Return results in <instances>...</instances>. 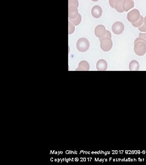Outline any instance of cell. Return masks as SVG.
<instances>
[{
	"instance_id": "obj_1",
	"label": "cell",
	"mask_w": 146,
	"mask_h": 165,
	"mask_svg": "<svg viewBox=\"0 0 146 165\" xmlns=\"http://www.w3.org/2000/svg\"><path fill=\"white\" fill-rule=\"evenodd\" d=\"M99 40L100 42V48L104 52H107L111 50L113 47V41L111 33L109 31H107L105 36L99 39Z\"/></svg>"
},
{
	"instance_id": "obj_2",
	"label": "cell",
	"mask_w": 146,
	"mask_h": 165,
	"mask_svg": "<svg viewBox=\"0 0 146 165\" xmlns=\"http://www.w3.org/2000/svg\"><path fill=\"white\" fill-rule=\"evenodd\" d=\"M134 52L138 56H144L146 53V41L139 37L134 42Z\"/></svg>"
},
{
	"instance_id": "obj_3",
	"label": "cell",
	"mask_w": 146,
	"mask_h": 165,
	"mask_svg": "<svg viewBox=\"0 0 146 165\" xmlns=\"http://www.w3.org/2000/svg\"><path fill=\"white\" fill-rule=\"evenodd\" d=\"M76 47L78 51L80 52H85L89 48V42L86 38H80L76 43Z\"/></svg>"
},
{
	"instance_id": "obj_4",
	"label": "cell",
	"mask_w": 146,
	"mask_h": 165,
	"mask_svg": "<svg viewBox=\"0 0 146 165\" xmlns=\"http://www.w3.org/2000/svg\"><path fill=\"white\" fill-rule=\"evenodd\" d=\"M141 17L140 12L138 9H133L127 14V20L132 23L137 22Z\"/></svg>"
},
{
	"instance_id": "obj_5",
	"label": "cell",
	"mask_w": 146,
	"mask_h": 165,
	"mask_svg": "<svg viewBox=\"0 0 146 165\" xmlns=\"http://www.w3.org/2000/svg\"><path fill=\"white\" fill-rule=\"evenodd\" d=\"M124 30V25L121 21H116L112 26V31L115 34L119 35L123 33Z\"/></svg>"
},
{
	"instance_id": "obj_6",
	"label": "cell",
	"mask_w": 146,
	"mask_h": 165,
	"mask_svg": "<svg viewBox=\"0 0 146 165\" xmlns=\"http://www.w3.org/2000/svg\"><path fill=\"white\" fill-rule=\"evenodd\" d=\"M107 33V30L105 27L102 25H99L96 26L94 29V33L96 37H99V39L104 37Z\"/></svg>"
},
{
	"instance_id": "obj_7",
	"label": "cell",
	"mask_w": 146,
	"mask_h": 165,
	"mask_svg": "<svg viewBox=\"0 0 146 165\" xmlns=\"http://www.w3.org/2000/svg\"><path fill=\"white\" fill-rule=\"evenodd\" d=\"M108 68L107 62L104 59H99L96 63V69L99 71H105Z\"/></svg>"
},
{
	"instance_id": "obj_8",
	"label": "cell",
	"mask_w": 146,
	"mask_h": 165,
	"mask_svg": "<svg viewBox=\"0 0 146 165\" xmlns=\"http://www.w3.org/2000/svg\"><path fill=\"white\" fill-rule=\"evenodd\" d=\"M102 10L99 6H94L91 9V15L96 18H99L102 16Z\"/></svg>"
},
{
	"instance_id": "obj_9",
	"label": "cell",
	"mask_w": 146,
	"mask_h": 165,
	"mask_svg": "<svg viewBox=\"0 0 146 165\" xmlns=\"http://www.w3.org/2000/svg\"><path fill=\"white\" fill-rule=\"evenodd\" d=\"M78 15L77 7L75 6H68L69 19H75Z\"/></svg>"
},
{
	"instance_id": "obj_10",
	"label": "cell",
	"mask_w": 146,
	"mask_h": 165,
	"mask_svg": "<svg viewBox=\"0 0 146 165\" xmlns=\"http://www.w3.org/2000/svg\"><path fill=\"white\" fill-rule=\"evenodd\" d=\"M122 7L124 12H127L134 7V1L133 0H124Z\"/></svg>"
},
{
	"instance_id": "obj_11",
	"label": "cell",
	"mask_w": 146,
	"mask_h": 165,
	"mask_svg": "<svg viewBox=\"0 0 146 165\" xmlns=\"http://www.w3.org/2000/svg\"><path fill=\"white\" fill-rule=\"evenodd\" d=\"M90 69L89 64L86 61H82L79 63L78 68L76 71H88Z\"/></svg>"
},
{
	"instance_id": "obj_12",
	"label": "cell",
	"mask_w": 146,
	"mask_h": 165,
	"mask_svg": "<svg viewBox=\"0 0 146 165\" xmlns=\"http://www.w3.org/2000/svg\"><path fill=\"white\" fill-rule=\"evenodd\" d=\"M129 70L131 71H138L140 70V64L137 61L133 60L129 64Z\"/></svg>"
},
{
	"instance_id": "obj_13",
	"label": "cell",
	"mask_w": 146,
	"mask_h": 165,
	"mask_svg": "<svg viewBox=\"0 0 146 165\" xmlns=\"http://www.w3.org/2000/svg\"><path fill=\"white\" fill-rule=\"evenodd\" d=\"M123 1L124 0H117L115 6V9L119 13H122L124 12L122 7Z\"/></svg>"
},
{
	"instance_id": "obj_14",
	"label": "cell",
	"mask_w": 146,
	"mask_h": 165,
	"mask_svg": "<svg viewBox=\"0 0 146 165\" xmlns=\"http://www.w3.org/2000/svg\"><path fill=\"white\" fill-rule=\"evenodd\" d=\"M69 20L70 21H71L74 26H77L82 21V16L80 15V14L78 13V16L75 19H69Z\"/></svg>"
},
{
	"instance_id": "obj_15",
	"label": "cell",
	"mask_w": 146,
	"mask_h": 165,
	"mask_svg": "<svg viewBox=\"0 0 146 165\" xmlns=\"http://www.w3.org/2000/svg\"><path fill=\"white\" fill-rule=\"evenodd\" d=\"M144 18H143V16H141L140 18L135 23H132V26H133L134 27H136V28H139L140 26H141L143 24H144Z\"/></svg>"
},
{
	"instance_id": "obj_16",
	"label": "cell",
	"mask_w": 146,
	"mask_h": 165,
	"mask_svg": "<svg viewBox=\"0 0 146 165\" xmlns=\"http://www.w3.org/2000/svg\"><path fill=\"white\" fill-rule=\"evenodd\" d=\"M68 34H71L75 31V26L71 21H68Z\"/></svg>"
},
{
	"instance_id": "obj_17",
	"label": "cell",
	"mask_w": 146,
	"mask_h": 165,
	"mask_svg": "<svg viewBox=\"0 0 146 165\" xmlns=\"http://www.w3.org/2000/svg\"><path fill=\"white\" fill-rule=\"evenodd\" d=\"M68 6H75L78 7V2L77 0H69L68 1Z\"/></svg>"
},
{
	"instance_id": "obj_18",
	"label": "cell",
	"mask_w": 146,
	"mask_h": 165,
	"mask_svg": "<svg viewBox=\"0 0 146 165\" xmlns=\"http://www.w3.org/2000/svg\"><path fill=\"white\" fill-rule=\"evenodd\" d=\"M116 1H117V0H109V4L112 8L115 9V6Z\"/></svg>"
},
{
	"instance_id": "obj_19",
	"label": "cell",
	"mask_w": 146,
	"mask_h": 165,
	"mask_svg": "<svg viewBox=\"0 0 146 165\" xmlns=\"http://www.w3.org/2000/svg\"><path fill=\"white\" fill-rule=\"evenodd\" d=\"M139 30L140 31H141V33L142 32H144V33H146V26L143 24L141 26L139 27Z\"/></svg>"
},
{
	"instance_id": "obj_20",
	"label": "cell",
	"mask_w": 146,
	"mask_h": 165,
	"mask_svg": "<svg viewBox=\"0 0 146 165\" xmlns=\"http://www.w3.org/2000/svg\"><path fill=\"white\" fill-rule=\"evenodd\" d=\"M139 37H141L142 39H143L146 41V33H140L139 34Z\"/></svg>"
},
{
	"instance_id": "obj_21",
	"label": "cell",
	"mask_w": 146,
	"mask_h": 165,
	"mask_svg": "<svg viewBox=\"0 0 146 165\" xmlns=\"http://www.w3.org/2000/svg\"><path fill=\"white\" fill-rule=\"evenodd\" d=\"M144 25L146 26V16L144 17Z\"/></svg>"
},
{
	"instance_id": "obj_22",
	"label": "cell",
	"mask_w": 146,
	"mask_h": 165,
	"mask_svg": "<svg viewBox=\"0 0 146 165\" xmlns=\"http://www.w3.org/2000/svg\"><path fill=\"white\" fill-rule=\"evenodd\" d=\"M91 1H95V2H96V1H98L99 0H91Z\"/></svg>"
}]
</instances>
